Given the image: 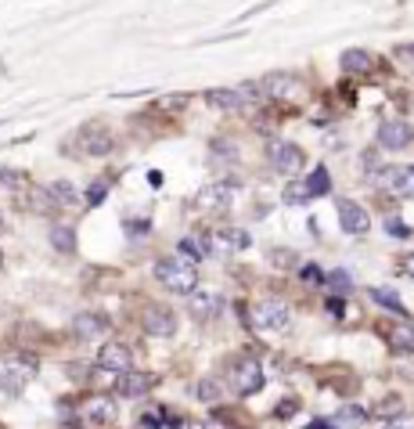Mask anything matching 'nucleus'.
I'll use <instances>...</instances> for the list:
<instances>
[{
    "mask_svg": "<svg viewBox=\"0 0 414 429\" xmlns=\"http://www.w3.org/2000/svg\"><path fill=\"white\" fill-rule=\"evenodd\" d=\"M389 346H393V354H414V325L410 321H400V325L389 329Z\"/></svg>",
    "mask_w": 414,
    "mask_h": 429,
    "instance_id": "nucleus-20",
    "label": "nucleus"
},
{
    "mask_svg": "<svg viewBox=\"0 0 414 429\" xmlns=\"http://www.w3.org/2000/svg\"><path fill=\"white\" fill-rule=\"evenodd\" d=\"M263 364L253 357V354H245V357H238L230 364V390L238 393V397H253V393H260L263 390Z\"/></svg>",
    "mask_w": 414,
    "mask_h": 429,
    "instance_id": "nucleus-2",
    "label": "nucleus"
},
{
    "mask_svg": "<svg viewBox=\"0 0 414 429\" xmlns=\"http://www.w3.org/2000/svg\"><path fill=\"white\" fill-rule=\"evenodd\" d=\"M206 101L213 105V109H220V112H242L245 105H249L242 90H230V87H213V90H206Z\"/></svg>",
    "mask_w": 414,
    "mask_h": 429,
    "instance_id": "nucleus-16",
    "label": "nucleus"
},
{
    "mask_svg": "<svg viewBox=\"0 0 414 429\" xmlns=\"http://www.w3.org/2000/svg\"><path fill=\"white\" fill-rule=\"evenodd\" d=\"M299 275H303V282H310V285H317V282H324V275H321V267H317V263H307V267H303V271H299Z\"/></svg>",
    "mask_w": 414,
    "mask_h": 429,
    "instance_id": "nucleus-32",
    "label": "nucleus"
},
{
    "mask_svg": "<svg viewBox=\"0 0 414 429\" xmlns=\"http://www.w3.org/2000/svg\"><path fill=\"white\" fill-rule=\"evenodd\" d=\"M73 332L80 336V339H97V336H105L108 332V317L105 314H80L76 321H73Z\"/></svg>",
    "mask_w": 414,
    "mask_h": 429,
    "instance_id": "nucleus-17",
    "label": "nucleus"
},
{
    "mask_svg": "<svg viewBox=\"0 0 414 429\" xmlns=\"http://www.w3.org/2000/svg\"><path fill=\"white\" fill-rule=\"evenodd\" d=\"M206 429H223V425H206Z\"/></svg>",
    "mask_w": 414,
    "mask_h": 429,
    "instance_id": "nucleus-41",
    "label": "nucleus"
},
{
    "mask_svg": "<svg viewBox=\"0 0 414 429\" xmlns=\"http://www.w3.org/2000/svg\"><path fill=\"white\" fill-rule=\"evenodd\" d=\"M270 260H274V263H295V253H288V249H274Z\"/></svg>",
    "mask_w": 414,
    "mask_h": 429,
    "instance_id": "nucleus-34",
    "label": "nucleus"
},
{
    "mask_svg": "<svg viewBox=\"0 0 414 429\" xmlns=\"http://www.w3.org/2000/svg\"><path fill=\"white\" fill-rule=\"evenodd\" d=\"M249 245H253V238H249V231H242V228H216V231L206 235V249H209L213 256H230V253H242V249H249Z\"/></svg>",
    "mask_w": 414,
    "mask_h": 429,
    "instance_id": "nucleus-5",
    "label": "nucleus"
},
{
    "mask_svg": "<svg viewBox=\"0 0 414 429\" xmlns=\"http://www.w3.org/2000/svg\"><path fill=\"white\" fill-rule=\"evenodd\" d=\"M267 155H270V166H274L277 174H299V170L307 166L303 148L292 144V141H270Z\"/></svg>",
    "mask_w": 414,
    "mask_h": 429,
    "instance_id": "nucleus-7",
    "label": "nucleus"
},
{
    "mask_svg": "<svg viewBox=\"0 0 414 429\" xmlns=\"http://www.w3.org/2000/svg\"><path fill=\"white\" fill-rule=\"evenodd\" d=\"M181 105H188V97H162V109H181Z\"/></svg>",
    "mask_w": 414,
    "mask_h": 429,
    "instance_id": "nucleus-38",
    "label": "nucleus"
},
{
    "mask_svg": "<svg viewBox=\"0 0 414 429\" xmlns=\"http://www.w3.org/2000/svg\"><path fill=\"white\" fill-rule=\"evenodd\" d=\"M83 418L94 422V425H108V422L115 418V404H112L105 393H97V397L83 401Z\"/></svg>",
    "mask_w": 414,
    "mask_h": 429,
    "instance_id": "nucleus-18",
    "label": "nucleus"
},
{
    "mask_svg": "<svg viewBox=\"0 0 414 429\" xmlns=\"http://www.w3.org/2000/svg\"><path fill=\"white\" fill-rule=\"evenodd\" d=\"M148 181H152V188H159V184H162V174H159V170H152V174H148Z\"/></svg>",
    "mask_w": 414,
    "mask_h": 429,
    "instance_id": "nucleus-40",
    "label": "nucleus"
},
{
    "mask_svg": "<svg viewBox=\"0 0 414 429\" xmlns=\"http://www.w3.org/2000/svg\"><path fill=\"white\" fill-rule=\"evenodd\" d=\"M220 307H223V296L213 292V289H195V292L188 296V314H191L195 321H213V317L220 314Z\"/></svg>",
    "mask_w": 414,
    "mask_h": 429,
    "instance_id": "nucleus-12",
    "label": "nucleus"
},
{
    "mask_svg": "<svg viewBox=\"0 0 414 429\" xmlns=\"http://www.w3.org/2000/svg\"><path fill=\"white\" fill-rule=\"evenodd\" d=\"M18 198H22L26 209H33V213H47V209H54V195H51V188H36V184H29L26 195H18Z\"/></svg>",
    "mask_w": 414,
    "mask_h": 429,
    "instance_id": "nucleus-21",
    "label": "nucleus"
},
{
    "mask_svg": "<svg viewBox=\"0 0 414 429\" xmlns=\"http://www.w3.org/2000/svg\"><path fill=\"white\" fill-rule=\"evenodd\" d=\"M368 296H371L378 307H386V310H393V314H400V317L407 314V307L396 300V292H393V289H382V285H375V289H368Z\"/></svg>",
    "mask_w": 414,
    "mask_h": 429,
    "instance_id": "nucleus-26",
    "label": "nucleus"
},
{
    "mask_svg": "<svg viewBox=\"0 0 414 429\" xmlns=\"http://www.w3.org/2000/svg\"><path fill=\"white\" fill-rule=\"evenodd\" d=\"M144 332L155 339H169L176 332V314L169 307H148L144 310Z\"/></svg>",
    "mask_w": 414,
    "mask_h": 429,
    "instance_id": "nucleus-14",
    "label": "nucleus"
},
{
    "mask_svg": "<svg viewBox=\"0 0 414 429\" xmlns=\"http://www.w3.org/2000/svg\"><path fill=\"white\" fill-rule=\"evenodd\" d=\"M176 253H181L184 260H191V263H198V260L209 253V249H206V235H188V238H181Z\"/></svg>",
    "mask_w": 414,
    "mask_h": 429,
    "instance_id": "nucleus-24",
    "label": "nucleus"
},
{
    "mask_svg": "<svg viewBox=\"0 0 414 429\" xmlns=\"http://www.w3.org/2000/svg\"><path fill=\"white\" fill-rule=\"evenodd\" d=\"M260 90L267 97H277V101H295L303 94V80L292 76V73H270V76L260 80Z\"/></svg>",
    "mask_w": 414,
    "mask_h": 429,
    "instance_id": "nucleus-9",
    "label": "nucleus"
},
{
    "mask_svg": "<svg viewBox=\"0 0 414 429\" xmlns=\"http://www.w3.org/2000/svg\"><path fill=\"white\" fill-rule=\"evenodd\" d=\"M253 325L260 332H285L292 325V307L281 300H260L253 307Z\"/></svg>",
    "mask_w": 414,
    "mask_h": 429,
    "instance_id": "nucleus-4",
    "label": "nucleus"
},
{
    "mask_svg": "<svg viewBox=\"0 0 414 429\" xmlns=\"http://www.w3.org/2000/svg\"><path fill=\"white\" fill-rule=\"evenodd\" d=\"M342 69L346 73H371V65H375V58H371V51H364V47H349V51H342Z\"/></svg>",
    "mask_w": 414,
    "mask_h": 429,
    "instance_id": "nucleus-19",
    "label": "nucleus"
},
{
    "mask_svg": "<svg viewBox=\"0 0 414 429\" xmlns=\"http://www.w3.org/2000/svg\"><path fill=\"white\" fill-rule=\"evenodd\" d=\"M403 271L414 278V253H410V256H403Z\"/></svg>",
    "mask_w": 414,
    "mask_h": 429,
    "instance_id": "nucleus-39",
    "label": "nucleus"
},
{
    "mask_svg": "<svg viewBox=\"0 0 414 429\" xmlns=\"http://www.w3.org/2000/svg\"><path fill=\"white\" fill-rule=\"evenodd\" d=\"M386 429H414V418H403V415H400V418H389Z\"/></svg>",
    "mask_w": 414,
    "mask_h": 429,
    "instance_id": "nucleus-36",
    "label": "nucleus"
},
{
    "mask_svg": "<svg viewBox=\"0 0 414 429\" xmlns=\"http://www.w3.org/2000/svg\"><path fill=\"white\" fill-rule=\"evenodd\" d=\"M328 282H331L335 289H349V278H346L342 271H331V275H328Z\"/></svg>",
    "mask_w": 414,
    "mask_h": 429,
    "instance_id": "nucleus-37",
    "label": "nucleus"
},
{
    "mask_svg": "<svg viewBox=\"0 0 414 429\" xmlns=\"http://www.w3.org/2000/svg\"><path fill=\"white\" fill-rule=\"evenodd\" d=\"M230 206H234V184H223V181H213V184L198 188V195H195L198 213H227Z\"/></svg>",
    "mask_w": 414,
    "mask_h": 429,
    "instance_id": "nucleus-6",
    "label": "nucleus"
},
{
    "mask_svg": "<svg viewBox=\"0 0 414 429\" xmlns=\"http://www.w3.org/2000/svg\"><path fill=\"white\" fill-rule=\"evenodd\" d=\"M108 195V181H97L87 188V206H101V198Z\"/></svg>",
    "mask_w": 414,
    "mask_h": 429,
    "instance_id": "nucleus-30",
    "label": "nucleus"
},
{
    "mask_svg": "<svg viewBox=\"0 0 414 429\" xmlns=\"http://www.w3.org/2000/svg\"><path fill=\"white\" fill-rule=\"evenodd\" d=\"M0 263H4V253H0Z\"/></svg>",
    "mask_w": 414,
    "mask_h": 429,
    "instance_id": "nucleus-43",
    "label": "nucleus"
},
{
    "mask_svg": "<svg viewBox=\"0 0 414 429\" xmlns=\"http://www.w3.org/2000/svg\"><path fill=\"white\" fill-rule=\"evenodd\" d=\"M51 245H54L58 253H73V249H76V231H73L69 224H54V228H51Z\"/></svg>",
    "mask_w": 414,
    "mask_h": 429,
    "instance_id": "nucleus-25",
    "label": "nucleus"
},
{
    "mask_svg": "<svg viewBox=\"0 0 414 429\" xmlns=\"http://www.w3.org/2000/svg\"><path fill=\"white\" fill-rule=\"evenodd\" d=\"M375 184L386 188L389 195L410 198V195H414V166H386V170H378Z\"/></svg>",
    "mask_w": 414,
    "mask_h": 429,
    "instance_id": "nucleus-11",
    "label": "nucleus"
},
{
    "mask_svg": "<svg viewBox=\"0 0 414 429\" xmlns=\"http://www.w3.org/2000/svg\"><path fill=\"white\" fill-rule=\"evenodd\" d=\"M195 393H198V401H206V404H209V401H216V397H220V383H216V379H202Z\"/></svg>",
    "mask_w": 414,
    "mask_h": 429,
    "instance_id": "nucleus-28",
    "label": "nucleus"
},
{
    "mask_svg": "<svg viewBox=\"0 0 414 429\" xmlns=\"http://www.w3.org/2000/svg\"><path fill=\"white\" fill-rule=\"evenodd\" d=\"M303 184H307V195H310V198H317V195H328V191H331V177H328V166H314V170H310V177H307Z\"/></svg>",
    "mask_w": 414,
    "mask_h": 429,
    "instance_id": "nucleus-23",
    "label": "nucleus"
},
{
    "mask_svg": "<svg viewBox=\"0 0 414 429\" xmlns=\"http://www.w3.org/2000/svg\"><path fill=\"white\" fill-rule=\"evenodd\" d=\"M112 144H115L112 134H108L105 127H97V123H87L83 130H76V134L65 141V148H76L73 155H94V159H97V155H108Z\"/></svg>",
    "mask_w": 414,
    "mask_h": 429,
    "instance_id": "nucleus-3",
    "label": "nucleus"
},
{
    "mask_svg": "<svg viewBox=\"0 0 414 429\" xmlns=\"http://www.w3.org/2000/svg\"><path fill=\"white\" fill-rule=\"evenodd\" d=\"M335 213H339V228H342L346 235H368L371 217H368V209H364L361 202H353V198H339Z\"/></svg>",
    "mask_w": 414,
    "mask_h": 429,
    "instance_id": "nucleus-8",
    "label": "nucleus"
},
{
    "mask_svg": "<svg viewBox=\"0 0 414 429\" xmlns=\"http://www.w3.org/2000/svg\"><path fill=\"white\" fill-rule=\"evenodd\" d=\"M51 195H54V198H62V202H73V198H76V191H73V188H69L65 181H54Z\"/></svg>",
    "mask_w": 414,
    "mask_h": 429,
    "instance_id": "nucleus-31",
    "label": "nucleus"
},
{
    "mask_svg": "<svg viewBox=\"0 0 414 429\" xmlns=\"http://www.w3.org/2000/svg\"><path fill=\"white\" fill-rule=\"evenodd\" d=\"M115 390H120L123 397H130V401L148 397V393L155 390V375H148V371H127V375H120Z\"/></svg>",
    "mask_w": 414,
    "mask_h": 429,
    "instance_id": "nucleus-15",
    "label": "nucleus"
},
{
    "mask_svg": "<svg viewBox=\"0 0 414 429\" xmlns=\"http://www.w3.org/2000/svg\"><path fill=\"white\" fill-rule=\"evenodd\" d=\"M0 228H4V217H0Z\"/></svg>",
    "mask_w": 414,
    "mask_h": 429,
    "instance_id": "nucleus-42",
    "label": "nucleus"
},
{
    "mask_svg": "<svg viewBox=\"0 0 414 429\" xmlns=\"http://www.w3.org/2000/svg\"><path fill=\"white\" fill-rule=\"evenodd\" d=\"M410 141H414V127L403 123V120H386V123L378 127V144L389 148V152H400V148H407Z\"/></svg>",
    "mask_w": 414,
    "mask_h": 429,
    "instance_id": "nucleus-13",
    "label": "nucleus"
},
{
    "mask_svg": "<svg viewBox=\"0 0 414 429\" xmlns=\"http://www.w3.org/2000/svg\"><path fill=\"white\" fill-rule=\"evenodd\" d=\"M274 415H277V418H292V415H295V401H281Z\"/></svg>",
    "mask_w": 414,
    "mask_h": 429,
    "instance_id": "nucleus-35",
    "label": "nucleus"
},
{
    "mask_svg": "<svg viewBox=\"0 0 414 429\" xmlns=\"http://www.w3.org/2000/svg\"><path fill=\"white\" fill-rule=\"evenodd\" d=\"M130 364H134V350L127 343H120V339H112V343H105L97 350V368H105L112 375H127Z\"/></svg>",
    "mask_w": 414,
    "mask_h": 429,
    "instance_id": "nucleus-10",
    "label": "nucleus"
},
{
    "mask_svg": "<svg viewBox=\"0 0 414 429\" xmlns=\"http://www.w3.org/2000/svg\"><path fill=\"white\" fill-rule=\"evenodd\" d=\"M285 202H288V206H299V202H310V195H307V184H303V181H295V184H288V188H285Z\"/></svg>",
    "mask_w": 414,
    "mask_h": 429,
    "instance_id": "nucleus-27",
    "label": "nucleus"
},
{
    "mask_svg": "<svg viewBox=\"0 0 414 429\" xmlns=\"http://www.w3.org/2000/svg\"><path fill=\"white\" fill-rule=\"evenodd\" d=\"M155 278H159L169 292H176V296H191V292L198 289V271H195V263L184 260V256H166V260H159V263H155Z\"/></svg>",
    "mask_w": 414,
    "mask_h": 429,
    "instance_id": "nucleus-1",
    "label": "nucleus"
},
{
    "mask_svg": "<svg viewBox=\"0 0 414 429\" xmlns=\"http://www.w3.org/2000/svg\"><path fill=\"white\" fill-rule=\"evenodd\" d=\"M368 418H371L368 408H361V404H346V408H339V411L331 415V425H364Z\"/></svg>",
    "mask_w": 414,
    "mask_h": 429,
    "instance_id": "nucleus-22",
    "label": "nucleus"
},
{
    "mask_svg": "<svg viewBox=\"0 0 414 429\" xmlns=\"http://www.w3.org/2000/svg\"><path fill=\"white\" fill-rule=\"evenodd\" d=\"M386 231H389V235H396V238H407V235H410V231H407V224H400V221H393V217L386 221Z\"/></svg>",
    "mask_w": 414,
    "mask_h": 429,
    "instance_id": "nucleus-33",
    "label": "nucleus"
},
{
    "mask_svg": "<svg viewBox=\"0 0 414 429\" xmlns=\"http://www.w3.org/2000/svg\"><path fill=\"white\" fill-rule=\"evenodd\" d=\"M375 415H378V418H386V422H389V418H400V397L382 401V404L375 408Z\"/></svg>",
    "mask_w": 414,
    "mask_h": 429,
    "instance_id": "nucleus-29",
    "label": "nucleus"
}]
</instances>
